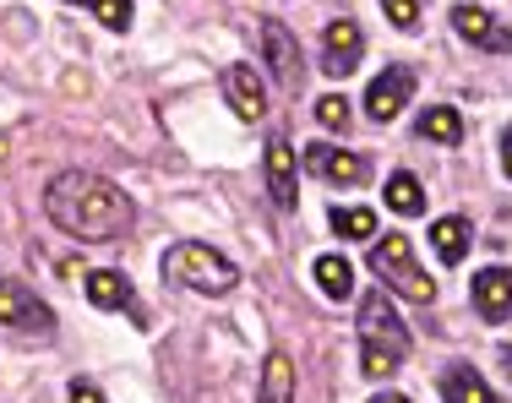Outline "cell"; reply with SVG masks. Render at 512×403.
<instances>
[{"label": "cell", "instance_id": "obj_19", "mask_svg": "<svg viewBox=\"0 0 512 403\" xmlns=\"http://www.w3.org/2000/svg\"><path fill=\"white\" fill-rule=\"evenodd\" d=\"M420 137H431V142H458V137H463L458 109H453V104H431V109L420 115Z\"/></svg>", "mask_w": 512, "mask_h": 403}, {"label": "cell", "instance_id": "obj_12", "mask_svg": "<svg viewBox=\"0 0 512 403\" xmlns=\"http://www.w3.org/2000/svg\"><path fill=\"white\" fill-rule=\"evenodd\" d=\"M262 44H267V66H273V77L284 82V88H300V50H295V39H289L284 22H267Z\"/></svg>", "mask_w": 512, "mask_h": 403}, {"label": "cell", "instance_id": "obj_27", "mask_svg": "<svg viewBox=\"0 0 512 403\" xmlns=\"http://www.w3.org/2000/svg\"><path fill=\"white\" fill-rule=\"evenodd\" d=\"M502 169H507V175H512V131H507V137H502Z\"/></svg>", "mask_w": 512, "mask_h": 403}, {"label": "cell", "instance_id": "obj_11", "mask_svg": "<svg viewBox=\"0 0 512 403\" xmlns=\"http://www.w3.org/2000/svg\"><path fill=\"white\" fill-rule=\"evenodd\" d=\"M474 305H480L485 322H502L512 311V273L507 267H485V273H474Z\"/></svg>", "mask_w": 512, "mask_h": 403}, {"label": "cell", "instance_id": "obj_1", "mask_svg": "<svg viewBox=\"0 0 512 403\" xmlns=\"http://www.w3.org/2000/svg\"><path fill=\"white\" fill-rule=\"evenodd\" d=\"M44 213H50V224L66 229L71 240L99 246V240L126 235L137 207H131V197L115 180L88 175V169H66V175H55L50 186H44Z\"/></svg>", "mask_w": 512, "mask_h": 403}, {"label": "cell", "instance_id": "obj_17", "mask_svg": "<svg viewBox=\"0 0 512 403\" xmlns=\"http://www.w3.org/2000/svg\"><path fill=\"white\" fill-rule=\"evenodd\" d=\"M289 393H295V365H289L284 349H273L262 371V403H289Z\"/></svg>", "mask_w": 512, "mask_h": 403}, {"label": "cell", "instance_id": "obj_25", "mask_svg": "<svg viewBox=\"0 0 512 403\" xmlns=\"http://www.w3.org/2000/svg\"><path fill=\"white\" fill-rule=\"evenodd\" d=\"M387 6V17H393V28H420V0H382Z\"/></svg>", "mask_w": 512, "mask_h": 403}, {"label": "cell", "instance_id": "obj_18", "mask_svg": "<svg viewBox=\"0 0 512 403\" xmlns=\"http://www.w3.org/2000/svg\"><path fill=\"white\" fill-rule=\"evenodd\" d=\"M431 240H436V256L453 267V262H463V251H469V224H463V218H436Z\"/></svg>", "mask_w": 512, "mask_h": 403}, {"label": "cell", "instance_id": "obj_6", "mask_svg": "<svg viewBox=\"0 0 512 403\" xmlns=\"http://www.w3.org/2000/svg\"><path fill=\"white\" fill-rule=\"evenodd\" d=\"M224 99H229V109H235L240 120H262L267 115V82L256 77V66H229L224 71Z\"/></svg>", "mask_w": 512, "mask_h": 403}, {"label": "cell", "instance_id": "obj_5", "mask_svg": "<svg viewBox=\"0 0 512 403\" xmlns=\"http://www.w3.org/2000/svg\"><path fill=\"white\" fill-rule=\"evenodd\" d=\"M0 327H22V333H50V305H39L17 278H0Z\"/></svg>", "mask_w": 512, "mask_h": 403}, {"label": "cell", "instance_id": "obj_3", "mask_svg": "<svg viewBox=\"0 0 512 403\" xmlns=\"http://www.w3.org/2000/svg\"><path fill=\"white\" fill-rule=\"evenodd\" d=\"M371 267L382 273V284H393L398 295H409V300H436V278L425 273V267H414V256H409V240L404 235H387V240H376L371 246Z\"/></svg>", "mask_w": 512, "mask_h": 403}, {"label": "cell", "instance_id": "obj_22", "mask_svg": "<svg viewBox=\"0 0 512 403\" xmlns=\"http://www.w3.org/2000/svg\"><path fill=\"white\" fill-rule=\"evenodd\" d=\"M71 6L93 11V17H99L109 33H126V28H131V0H71Z\"/></svg>", "mask_w": 512, "mask_h": 403}, {"label": "cell", "instance_id": "obj_14", "mask_svg": "<svg viewBox=\"0 0 512 403\" xmlns=\"http://www.w3.org/2000/svg\"><path fill=\"white\" fill-rule=\"evenodd\" d=\"M453 28H458V39H469V44H491V50H507V44H512V33L496 28L491 11H480V6H458V11H453Z\"/></svg>", "mask_w": 512, "mask_h": 403}, {"label": "cell", "instance_id": "obj_21", "mask_svg": "<svg viewBox=\"0 0 512 403\" xmlns=\"http://www.w3.org/2000/svg\"><path fill=\"white\" fill-rule=\"evenodd\" d=\"M333 229L344 240H371L376 235V213L371 207H333Z\"/></svg>", "mask_w": 512, "mask_h": 403}, {"label": "cell", "instance_id": "obj_15", "mask_svg": "<svg viewBox=\"0 0 512 403\" xmlns=\"http://www.w3.org/2000/svg\"><path fill=\"white\" fill-rule=\"evenodd\" d=\"M316 289H322L327 300H349L355 295V267L344 262V256H316Z\"/></svg>", "mask_w": 512, "mask_h": 403}, {"label": "cell", "instance_id": "obj_28", "mask_svg": "<svg viewBox=\"0 0 512 403\" xmlns=\"http://www.w3.org/2000/svg\"><path fill=\"white\" fill-rule=\"evenodd\" d=\"M371 403H409V398H404V393H376Z\"/></svg>", "mask_w": 512, "mask_h": 403}, {"label": "cell", "instance_id": "obj_9", "mask_svg": "<svg viewBox=\"0 0 512 403\" xmlns=\"http://www.w3.org/2000/svg\"><path fill=\"white\" fill-rule=\"evenodd\" d=\"M300 175H295V148H289V137H273L267 142V191H273V202L284 207H295L300 202Z\"/></svg>", "mask_w": 512, "mask_h": 403}, {"label": "cell", "instance_id": "obj_24", "mask_svg": "<svg viewBox=\"0 0 512 403\" xmlns=\"http://www.w3.org/2000/svg\"><path fill=\"white\" fill-rule=\"evenodd\" d=\"M316 120H322L327 131H344V126H349V99H338V93L316 99Z\"/></svg>", "mask_w": 512, "mask_h": 403}, {"label": "cell", "instance_id": "obj_16", "mask_svg": "<svg viewBox=\"0 0 512 403\" xmlns=\"http://www.w3.org/2000/svg\"><path fill=\"white\" fill-rule=\"evenodd\" d=\"M442 398L447 403H496V393L469 371V365H453V371L442 376Z\"/></svg>", "mask_w": 512, "mask_h": 403}, {"label": "cell", "instance_id": "obj_10", "mask_svg": "<svg viewBox=\"0 0 512 403\" xmlns=\"http://www.w3.org/2000/svg\"><path fill=\"white\" fill-rule=\"evenodd\" d=\"M360 333H365V344H382V349H393V354H404V349H409V333H404V322L393 316V305H387L382 295H371V300H365Z\"/></svg>", "mask_w": 512, "mask_h": 403}, {"label": "cell", "instance_id": "obj_13", "mask_svg": "<svg viewBox=\"0 0 512 403\" xmlns=\"http://www.w3.org/2000/svg\"><path fill=\"white\" fill-rule=\"evenodd\" d=\"M82 289H88V300L99 305V311H126V305L137 300V295H131V278L115 273V267H93Z\"/></svg>", "mask_w": 512, "mask_h": 403}, {"label": "cell", "instance_id": "obj_20", "mask_svg": "<svg viewBox=\"0 0 512 403\" xmlns=\"http://www.w3.org/2000/svg\"><path fill=\"white\" fill-rule=\"evenodd\" d=\"M387 207H393V213H404V218L425 207V191H420V180H414L409 169H398V175L387 180Z\"/></svg>", "mask_w": 512, "mask_h": 403}, {"label": "cell", "instance_id": "obj_8", "mask_svg": "<svg viewBox=\"0 0 512 403\" xmlns=\"http://www.w3.org/2000/svg\"><path fill=\"white\" fill-rule=\"evenodd\" d=\"M306 164L316 169V175H327L333 186H360V180L371 175V164H365L360 153L327 148V142H311V148H306Z\"/></svg>", "mask_w": 512, "mask_h": 403}, {"label": "cell", "instance_id": "obj_4", "mask_svg": "<svg viewBox=\"0 0 512 403\" xmlns=\"http://www.w3.org/2000/svg\"><path fill=\"white\" fill-rule=\"evenodd\" d=\"M409 93H414V71H404V66H387L382 77L371 82V93H365V115L371 120H398L404 115V104H409Z\"/></svg>", "mask_w": 512, "mask_h": 403}, {"label": "cell", "instance_id": "obj_7", "mask_svg": "<svg viewBox=\"0 0 512 403\" xmlns=\"http://www.w3.org/2000/svg\"><path fill=\"white\" fill-rule=\"evenodd\" d=\"M322 44H327V55H322V71H327V77H349V71L360 66V55H365V39H360V28H355L349 17L327 22Z\"/></svg>", "mask_w": 512, "mask_h": 403}, {"label": "cell", "instance_id": "obj_29", "mask_svg": "<svg viewBox=\"0 0 512 403\" xmlns=\"http://www.w3.org/2000/svg\"><path fill=\"white\" fill-rule=\"evenodd\" d=\"M502 371H507V382H512V349H502Z\"/></svg>", "mask_w": 512, "mask_h": 403}, {"label": "cell", "instance_id": "obj_23", "mask_svg": "<svg viewBox=\"0 0 512 403\" xmlns=\"http://www.w3.org/2000/svg\"><path fill=\"white\" fill-rule=\"evenodd\" d=\"M398 365H404V354H393V349H382V344H365L360 349V371L365 376H393Z\"/></svg>", "mask_w": 512, "mask_h": 403}, {"label": "cell", "instance_id": "obj_2", "mask_svg": "<svg viewBox=\"0 0 512 403\" xmlns=\"http://www.w3.org/2000/svg\"><path fill=\"white\" fill-rule=\"evenodd\" d=\"M164 273L175 278V284L197 289V295H229V289L240 284V267L229 262L224 251L202 246V240H180V246L164 251Z\"/></svg>", "mask_w": 512, "mask_h": 403}, {"label": "cell", "instance_id": "obj_26", "mask_svg": "<svg viewBox=\"0 0 512 403\" xmlns=\"http://www.w3.org/2000/svg\"><path fill=\"white\" fill-rule=\"evenodd\" d=\"M71 403H104V393L88 382V376H77V382H71Z\"/></svg>", "mask_w": 512, "mask_h": 403}]
</instances>
